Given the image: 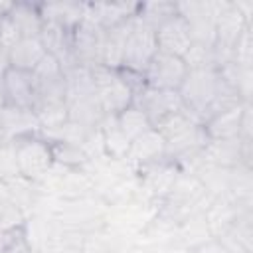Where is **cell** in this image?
<instances>
[{"label":"cell","mask_w":253,"mask_h":253,"mask_svg":"<svg viewBox=\"0 0 253 253\" xmlns=\"http://www.w3.org/2000/svg\"><path fill=\"white\" fill-rule=\"evenodd\" d=\"M227 89L231 87L223 81L219 71L215 67H206L190 69L178 89V95L184 103V109L202 123L210 105Z\"/></svg>","instance_id":"cell-1"},{"label":"cell","mask_w":253,"mask_h":253,"mask_svg":"<svg viewBox=\"0 0 253 253\" xmlns=\"http://www.w3.org/2000/svg\"><path fill=\"white\" fill-rule=\"evenodd\" d=\"M91 77L95 85V97L101 105L103 115L115 117L125 111L134 101V91L123 79L119 69H109L105 65L91 67Z\"/></svg>","instance_id":"cell-2"},{"label":"cell","mask_w":253,"mask_h":253,"mask_svg":"<svg viewBox=\"0 0 253 253\" xmlns=\"http://www.w3.org/2000/svg\"><path fill=\"white\" fill-rule=\"evenodd\" d=\"M14 150V160L18 174L26 180H40L43 178L49 168L55 164L51 154V144L47 138H42L40 134L22 136L10 142Z\"/></svg>","instance_id":"cell-3"},{"label":"cell","mask_w":253,"mask_h":253,"mask_svg":"<svg viewBox=\"0 0 253 253\" xmlns=\"http://www.w3.org/2000/svg\"><path fill=\"white\" fill-rule=\"evenodd\" d=\"M156 51H158V45H156L154 28H150L148 24H144L140 18L134 16L130 32H128V38H126L121 69L144 73L146 65L150 63V59L154 57Z\"/></svg>","instance_id":"cell-4"},{"label":"cell","mask_w":253,"mask_h":253,"mask_svg":"<svg viewBox=\"0 0 253 253\" xmlns=\"http://www.w3.org/2000/svg\"><path fill=\"white\" fill-rule=\"evenodd\" d=\"M105 30L89 18H83L79 26L71 30V51L75 65L95 67L101 65Z\"/></svg>","instance_id":"cell-5"},{"label":"cell","mask_w":253,"mask_h":253,"mask_svg":"<svg viewBox=\"0 0 253 253\" xmlns=\"http://www.w3.org/2000/svg\"><path fill=\"white\" fill-rule=\"evenodd\" d=\"M186 73H188V67L182 57L156 51L144 69V83L146 87H152V89L178 91Z\"/></svg>","instance_id":"cell-6"},{"label":"cell","mask_w":253,"mask_h":253,"mask_svg":"<svg viewBox=\"0 0 253 253\" xmlns=\"http://www.w3.org/2000/svg\"><path fill=\"white\" fill-rule=\"evenodd\" d=\"M148 119V123L158 126L164 119H168L174 113L184 111V103L178 95V91H168V89H152V87H142L132 101Z\"/></svg>","instance_id":"cell-7"},{"label":"cell","mask_w":253,"mask_h":253,"mask_svg":"<svg viewBox=\"0 0 253 253\" xmlns=\"http://www.w3.org/2000/svg\"><path fill=\"white\" fill-rule=\"evenodd\" d=\"M0 79H2L4 95H6V103L10 107L30 109V111L36 109V105H38V87H36V79H34L32 71L8 67L2 73Z\"/></svg>","instance_id":"cell-8"},{"label":"cell","mask_w":253,"mask_h":253,"mask_svg":"<svg viewBox=\"0 0 253 253\" xmlns=\"http://www.w3.org/2000/svg\"><path fill=\"white\" fill-rule=\"evenodd\" d=\"M156 45H158V51H164V53H172V55H178V57H184L186 51L192 47V36H190V28L186 24V20L178 14L170 16L166 22H162L156 30Z\"/></svg>","instance_id":"cell-9"},{"label":"cell","mask_w":253,"mask_h":253,"mask_svg":"<svg viewBox=\"0 0 253 253\" xmlns=\"http://www.w3.org/2000/svg\"><path fill=\"white\" fill-rule=\"evenodd\" d=\"M138 4L126 2H91L85 4V18L99 24L103 30H111L136 16Z\"/></svg>","instance_id":"cell-10"},{"label":"cell","mask_w":253,"mask_h":253,"mask_svg":"<svg viewBox=\"0 0 253 253\" xmlns=\"http://www.w3.org/2000/svg\"><path fill=\"white\" fill-rule=\"evenodd\" d=\"M0 128L6 134L8 142H12L16 138H22V136L38 134L42 130L34 111L10 107V105H6V109L0 115Z\"/></svg>","instance_id":"cell-11"},{"label":"cell","mask_w":253,"mask_h":253,"mask_svg":"<svg viewBox=\"0 0 253 253\" xmlns=\"http://www.w3.org/2000/svg\"><path fill=\"white\" fill-rule=\"evenodd\" d=\"M243 105L231 107L223 113H217L210 117L202 126L208 140H229V138H241V117H243Z\"/></svg>","instance_id":"cell-12"},{"label":"cell","mask_w":253,"mask_h":253,"mask_svg":"<svg viewBox=\"0 0 253 253\" xmlns=\"http://www.w3.org/2000/svg\"><path fill=\"white\" fill-rule=\"evenodd\" d=\"M45 47L40 38H22L16 42L8 51V67L14 69H24V71H34L38 63L45 57Z\"/></svg>","instance_id":"cell-13"},{"label":"cell","mask_w":253,"mask_h":253,"mask_svg":"<svg viewBox=\"0 0 253 253\" xmlns=\"http://www.w3.org/2000/svg\"><path fill=\"white\" fill-rule=\"evenodd\" d=\"M126 156L142 166L160 162L164 158V138L156 128H148L146 132H142L140 136H136L130 146Z\"/></svg>","instance_id":"cell-14"},{"label":"cell","mask_w":253,"mask_h":253,"mask_svg":"<svg viewBox=\"0 0 253 253\" xmlns=\"http://www.w3.org/2000/svg\"><path fill=\"white\" fill-rule=\"evenodd\" d=\"M132 20H126L111 30H105V40H103V55H101V65L109 69H121L123 65V55H125V45L126 38L132 26Z\"/></svg>","instance_id":"cell-15"},{"label":"cell","mask_w":253,"mask_h":253,"mask_svg":"<svg viewBox=\"0 0 253 253\" xmlns=\"http://www.w3.org/2000/svg\"><path fill=\"white\" fill-rule=\"evenodd\" d=\"M12 24L18 28L22 38H38L43 26V18L40 12V4L30 2H12L10 12L6 14Z\"/></svg>","instance_id":"cell-16"},{"label":"cell","mask_w":253,"mask_h":253,"mask_svg":"<svg viewBox=\"0 0 253 253\" xmlns=\"http://www.w3.org/2000/svg\"><path fill=\"white\" fill-rule=\"evenodd\" d=\"M42 18L47 22H55L65 30H73L85 18V4L79 2H47L40 4Z\"/></svg>","instance_id":"cell-17"},{"label":"cell","mask_w":253,"mask_h":253,"mask_svg":"<svg viewBox=\"0 0 253 253\" xmlns=\"http://www.w3.org/2000/svg\"><path fill=\"white\" fill-rule=\"evenodd\" d=\"M117 119V126L121 128V132L132 142L136 136H140L142 132H146L148 128H152V125L148 123L146 115L132 103L128 105L125 111H121L119 115H115Z\"/></svg>","instance_id":"cell-18"},{"label":"cell","mask_w":253,"mask_h":253,"mask_svg":"<svg viewBox=\"0 0 253 253\" xmlns=\"http://www.w3.org/2000/svg\"><path fill=\"white\" fill-rule=\"evenodd\" d=\"M51 144V154H53V162L65 164L69 168H79L81 164L87 162V154L83 152L81 146L71 144V142H63V140H49Z\"/></svg>","instance_id":"cell-19"},{"label":"cell","mask_w":253,"mask_h":253,"mask_svg":"<svg viewBox=\"0 0 253 253\" xmlns=\"http://www.w3.org/2000/svg\"><path fill=\"white\" fill-rule=\"evenodd\" d=\"M111 123H113V125H111V128H109V126H105V125H99V126H103V128H101L103 142H105L107 150L111 152V156H115V158L126 156L128 146H130V140L121 132V128L117 126V119H115V117H111Z\"/></svg>","instance_id":"cell-20"},{"label":"cell","mask_w":253,"mask_h":253,"mask_svg":"<svg viewBox=\"0 0 253 253\" xmlns=\"http://www.w3.org/2000/svg\"><path fill=\"white\" fill-rule=\"evenodd\" d=\"M182 59H184L188 71H190V69L215 67V63H213V47L200 45V43H192V47L186 51V55H184Z\"/></svg>","instance_id":"cell-21"},{"label":"cell","mask_w":253,"mask_h":253,"mask_svg":"<svg viewBox=\"0 0 253 253\" xmlns=\"http://www.w3.org/2000/svg\"><path fill=\"white\" fill-rule=\"evenodd\" d=\"M231 61L239 67H251L253 63V40H251V26L239 36L231 49Z\"/></svg>","instance_id":"cell-22"},{"label":"cell","mask_w":253,"mask_h":253,"mask_svg":"<svg viewBox=\"0 0 253 253\" xmlns=\"http://www.w3.org/2000/svg\"><path fill=\"white\" fill-rule=\"evenodd\" d=\"M192 253H231V249L219 239V237H210V239H204L200 241Z\"/></svg>","instance_id":"cell-23"},{"label":"cell","mask_w":253,"mask_h":253,"mask_svg":"<svg viewBox=\"0 0 253 253\" xmlns=\"http://www.w3.org/2000/svg\"><path fill=\"white\" fill-rule=\"evenodd\" d=\"M0 253H32V249L28 245L26 233H22L20 237H16L10 243H6L4 247H0Z\"/></svg>","instance_id":"cell-24"},{"label":"cell","mask_w":253,"mask_h":253,"mask_svg":"<svg viewBox=\"0 0 253 253\" xmlns=\"http://www.w3.org/2000/svg\"><path fill=\"white\" fill-rule=\"evenodd\" d=\"M8 69V55H6V51L0 47V77H2V73Z\"/></svg>","instance_id":"cell-25"},{"label":"cell","mask_w":253,"mask_h":253,"mask_svg":"<svg viewBox=\"0 0 253 253\" xmlns=\"http://www.w3.org/2000/svg\"><path fill=\"white\" fill-rule=\"evenodd\" d=\"M6 95H4V87H2V79H0V115H2V111L6 109Z\"/></svg>","instance_id":"cell-26"},{"label":"cell","mask_w":253,"mask_h":253,"mask_svg":"<svg viewBox=\"0 0 253 253\" xmlns=\"http://www.w3.org/2000/svg\"><path fill=\"white\" fill-rule=\"evenodd\" d=\"M6 144H8V138H6V134H4V132H2V128H0V148H2V146H6Z\"/></svg>","instance_id":"cell-27"}]
</instances>
